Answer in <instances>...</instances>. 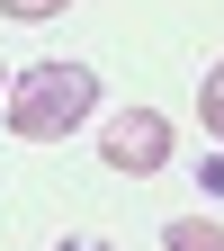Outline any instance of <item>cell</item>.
<instances>
[{
	"instance_id": "4",
	"label": "cell",
	"mask_w": 224,
	"mask_h": 251,
	"mask_svg": "<svg viewBox=\"0 0 224 251\" xmlns=\"http://www.w3.org/2000/svg\"><path fill=\"white\" fill-rule=\"evenodd\" d=\"M198 117H206V135H224V63H215L206 90H198Z\"/></svg>"
},
{
	"instance_id": "1",
	"label": "cell",
	"mask_w": 224,
	"mask_h": 251,
	"mask_svg": "<svg viewBox=\"0 0 224 251\" xmlns=\"http://www.w3.org/2000/svg\"><path fill=\"white\" fill-rule=\"evenodd\" d=\"M90 117H99V72L90 63H36V72H18L0 90V126L18 144H63Z\"/></svg>"
},
{
	"instance_id": "6",
	"label": "cell",
	"mask_w": 224,
	"mask_h": 251,
	"mask_svg": "<svg viewBox=\"0 0 224 251\" xmlns=\"http://www.w3.org/2000/svg\"><path fill=\"white\" fill-rule=\"evenodd\" d=\"M63 251H108V242H63Z\"/></svg>"
},
{
	"instance_id": "2",
	"label": "cell",
	"mask_w": 224,
	"mask_h": 251,
	"mask_svg": "<svg viewBox=\"0 0 224 251\" xmlns=\"http://www.w3.org/2000/svg\"><path fill=\"white\" fill-rule=\"evenodd\" d=\"M99 162L125 171V179H152V171L171 162V117H162V108H117V117L99 126Z\"/></svg>"
},
{
	"instance_id": "7",
	"label": "cell",
	"mask_w": 224,
	"mask_h": 251,
	"mask_svg": "<svg viewBox=\"0 0 224 251\" xmlns=\"http://www.w3.org/2000/svg\"><path fill=\"white\" fill-rule=\"evenodd\" d=\"M0 90H9V72H0Z\"/></svg>"
},
{
	"instance_id": "5",
	"label": "cell",
	"mask_w": 224,
	"mask_h": 251,
	"mask_svg": "<svg viewBox=\"0 0 224 251\" xmlns=\"http://www.w3.org/2000/svg\"><path fill=\"white\" fill-rule=\"evenodd\" d=\"M63 0H0V18H54Z\"/></svg>"
},
{
	"instance_id": "3",
	"label": "cell",
	"mask_w": 224,
	"mask_h": 251,
	"mask_svg": "<svg viewBox=\"0 0 224 251\" xmlns=\"http://www.w3.org/2000/svg\"><path fill=\"white\" fill-rule=\"evenodd\" d=\"M162 251H224V225H206V215H179V225H162Z\"/></svg>"
}]
</instances>
